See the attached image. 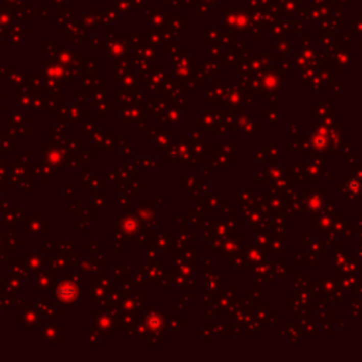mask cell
<instances>
[{
	"label": "cell",
	"mask_w": 362,
	"mask_h": 362,
	"mask_svg": "<svg viewBox=\"0 0 362 362\" xmlns=\"http://www.w3.org/2000/svg\"><path fill=\"white\" fill-rule=\"evenodd\" d=\"M347 188L352 194H361L362 192V180L361 178H351L347 183Z\"/></svg>",
	"instance_id": "obj_1"
}]
</instances>
